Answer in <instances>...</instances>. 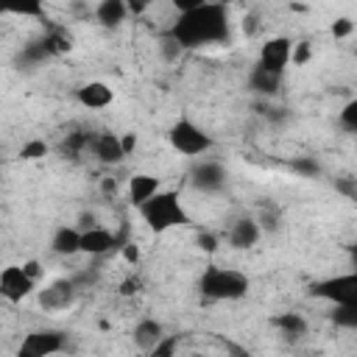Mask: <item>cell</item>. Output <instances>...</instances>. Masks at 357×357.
<instances>
[{"label": "cell", "instance_id": "cell-35", "mask_svg": "<svg viewBox=\"0 0 357 357\" xmlns=\"http://www.w3.org/2000/svg\"><path fill=\"white\" fill-rule=\"evenodd\" d=\"M226 349H229V357H251V354H248L243 346H237V343H229V340H226Z\"/></svg>", "mask_w": 357, "mask_h": 357}, {"label": "cell", "instance_id": "cell-18", "mask_svg": "<svg viewBox=\"0 0 357 357\" xmlns=\"http://www.w3.org/2000/svg\"><path fill=\"white\" fill-rule=\"evenodd\" d=\"M282 78H284V73H273V70L254 64L248 73V89L257 95H276L282 89Z\"/></svg>", "mask_w": 357, "mask_h": 357}, {"label": "cell", "instance_id": "cell-17", "mask_svg": "<svg viewBox=\"0 0 357 357\" xmlns=\"http://www.w3.org/2000/svg\"><path fill=\"white\" fill-rule=\"evenodd\" d=\"M50 251L56 257H75L81 254V229L75 226H59L50 237Z\"/></svg>", "mask_w": 357, "mask_h": 357}, {"label": "cell", "instance_id": "cell-26", "mask_svg": "<svg viewBox=\"0 0 357 357\" xmlns=\"http://www.w3.org/2000/svg\"><path fill=\"white\" fill-rule=\"evenodd\" d=\"M351 31H354V22L349 17H337L332 22V36L335 39H346V36H351Z\"/></svg>", "mask_w": 357, "mask_h": 357}, {"label": "cell", "instance_id": "cell-3", "mask_svg": "<svg viewBox=\"0 0 357 357\" xmlns=\"http://www.w3.org/2000/svg\"><path fill=\"white\" fill-rule=\"evenodd\" d=\"M139 215H142V220L148 223V229L156 231V234L190 223V218H187V212H184V206H181V201H178V195H176L173 190L156 192L148 204L139 206Z\"/></svg>", "mask_w": 357, "mask_h": 357}, {"label": "cell", "instance_id": "cell-22", "mask_svg": "<svg viewBox=\"0 0 357 357\" xmlns=\"http://www.w3.org/2000/svg\"><path fill=\"white\" fill-rule=\"evenodd\" d=\"M332 324L340 329H357V304L351 307H335L332 310Z\"/></svg>", "mask_w": 357, "mask_h": 357}, {"label": "cell", "instance_id": "cell-2", "mask_svg": "<svg viewBox=\"0 0 357 357\" xmlns=\"http://www.w3.org/2000/svg\"><path fill=\"white\" fill-rule=\"evenodd\" d=\"M248 287H251V279L243 271L220 268V265H206L198 279L201 296H206L212 301H237L248 293Z\"/></svg>", "mask_w": 357, "mask_h": 357}, {"label": "cell", "instance_id": "cell-29", "mask_svg": "<svg viewBox=\"0 0 357 357\" xmlns=\"http://www.w3.org/2000/svg\"><path fill=\"white\" fill-rule=\"evenodd\" d=\"M22 271H25L33 282H39V279H42V273H45V268H42V262H39V259H28V262H22Z\"/></svg>", "mask_w": 357, "mask_h": 357}, {"label": "cell", "instance_id": "cell-16", "mask_svg": "<svg viewBox=\"0 0 357 357\" xmlns=\"http://www.w3.org/2000/svg\"><path fill=\"white\" fill-rule=\"evenodd\" d=\"M114 245H117L114 234H112L109 229H103V226H95V229L81 231V254L103 257V254H109Z\"/></svg>", "mask_w": 357, "mask_h": 357}, {"label": "cell", "instance_id": "cell-34", "mask_svg": "<svg viewBox=\"0 0 357 357\" xmlns=\"http://www.w3.org/2000/svg\"><path fill=\"white\" fill-rule=\"evenodd\" d=\"M120 142H123V151H126V156L137 148V134H120Z\"/></svg>", "mask_w": 357, "mask_h": 357}, {"label": "cell", "instance_id": "cell-23", "mask_svg": "<svg viewBox=\"0 0 357 357\" xmlns=\"http://www.w3.org/2000/svg\"><path fill=\"white\" fill-rule=\"evenodd\" d=\"M47 142L45 139H28L22 148H20V156L25 159V162H36V159H45L47 156Z\"/></svg>", "mask_w": 357, "mask_h": 357}, {"label": "cell", "instance_id": "cell-33", "mask_svg": "<svg viewBox=\"0 0 357 357\" xmlns=\"http://www.w3.org/2000/svg\"><path fill=\"white\" fill-rule=\"evenodd\" d=\"M307 59H310V45H307V42H301L298 47H293V61H296V64H304Z\"/></svg>", "mask_w": 357, "mask_h": 357}, {"label": "cell", "instance_id": "cell-1", "mask_svg": "<svg viewBox=\"0 0 357 357\" xmlns=\"http://www.w3.org/2000/svg\"><path fill=\"white\" fill-rule=\"evenodd\" d=\"M167 31L181 42L184 50L220 45V42H229V11L215 3H201L192 11L178 14Z\"/></svg>", "mask_w": 357, "mask_h": 357}, {"label": "cell", "instance_id": "cell-5", "mask_svg": "<svg viewBox=\"0 0 357 357\" xmlns=\"http://www.w3.org/2000/svg\"><path fill=\"white\" fill-rule=\"evenodd\" d=\"M310 293L315 298L329 301L332 307H351V304H357V271L318 279L310 284Z\"/></svg>", "mask_w": 357, "mask_h": 357}, {"label": "cell", "instance_id": "cell-39", "mask_svg": "<svg viewBox=\"0 0 357 357\" xmlns=\"http://www.w3.org/2000/svg\"><path fill=\"white\" fill-rule=\"evenodd\" d=\"M145 8H148L145 3H128V11H131V14H139V11H145Z\"/></svg>", "mask_w": 357, "mask_h": 357}, {"label": "cell", "instance_id": "cell-27", "mask_svg": "<svg viewBox=\"0 0 357 357\" xmlns=\"http://www.w3.org/2000/svg\"><path fill=\"white\" fill-rule=\"evenodd\" d=\"M257 223H259L262 231H276V229H279V215H276V209H262V215L257 218Z\"/></svg>", "mask_w": 357, "mask_h": 357}, {"label": "cell", "instance_id": "cell-12", "mask_svg": "<svg viewBox=\"0 0 357 357\" xmlns=\"http://www.w3.org/2000/svg\"><path fill=\"white\" fill-rule=\"evenodd\" d=\"M165 337H167V335H165V324L156 321V318H139V321L134 324V329H131L134 346H137L139 351H148V354H151Z\"/></svg>", "mask_w": 357, "mask_h": 357}, {"label": "cell", "instance_id": "cell-6", "mask_svg": "<svg viewBox=\"0 0 357 357\" xmlns=\"http://www.w3.org/2000/svg\"><path fill=\"white\" fill-rule=\"evenodd\" d=\"M64 332L59 329H36L28 332L17 349V357H50L64 349Z\"/></svg>", "mask_w": 357, "mask_h": 357}, {"label": "cell", "instance_id": "cell-21", "mask_svg": "<svg viewBox=\"0 0 357 357\" xmlns=\"http://www.w3.org/2000/svg\"><path fill=\"white\" fill-rule=\"evenodd\" d=\"M156 50H159V56H162L167 64L178 61V59H181V53H184L181 42H178L170 31H162V33H159V39H156Z\"/></svg>", "mask_w": 357, "mask_h": 357}, {"label": "cell", "instance_id": "cell-8", "mask_svg": "<svg viewBox=\"0 0 357 357\" xmlns=\"http://www.w3.org/2000/svg\"><path fill=\"white\" fill-rule=\"evenodd\" d=\"M293 47L296 45L287 36H271V39L262 42L257 64L265 67V70H273V73H284L287 61H293Z\"/></svg>", "mask_w": 357, "mask_h": 357}, {"label": "cell", "instance_id": "cell-14", "mask_svg": "<svg viewBox=\"0 0 357 357\" xmlns=\"http://www.w3.org/2000/svg\"><path fill=\"white\" fill-rule=\"evenodd\" d=\"M156 192H162V178L159 176H153V173H134L128 178V201H131V206L139 209Z\"/></svg>", "mask_w": 357, "mask_h": 357}, {"label": "cell", "instance_id": "cell-7", "mask_svg": "<svg viewBox=\"0 0 357 357\" xmlns=\"http://www.w3.org/2000/svg\"><path fill=\"white\" fill-rule=\"evenodd\" d=\"M226 178H229L226 167L220 162H212V159H201L190 170V184L201 192H220L226 187Z\"/></svg>", "mask_w": 357, "mask_h": 357}, {"label": "cell", "instance_id": "cell-28", "mask_svg": "<svg viewBox=\"0 0 357 357\" xmlns=\"http://www.w3.org/2000/svg\"><path fill=\"white\" fill-rule=\"evenodd\" d=\"M176 346H178V337H176V335H167V337H165V340H162L151 354H153V357H173Z\"/></svg>", "mask_w": 357, "mask_h": 357}, {"label": "cell", "instance_id": "cell-15", "mask_svg": "<svg viewBox=\"0 0 357 357\" xmlns=\"http://www.w3.org/2000/svg\"><path fill=\"white\" fill-rule=\"evenodd\" d=\"M75 98H78V103L86 106V109H106V106L114 100V92H112V86L103 84V81H86V84H81V86L75 89Z\"/></svg>", "mask_w": 357, "mask_h": 357}, {"label": "cell", "instance_id": "cell-13", "mask_svg": "<svg viewBox=\"0 0 357 357\" xmlns=\"http://www.w3.org/2000/svg\"><path fill=\"white\" fill-rule=\"evenodd\" d=\"M92 156L100 162V165H120L126 159V151H123V142H120V134H112V131H103L92 139Z\"/></svg>", "mask_w": 357, "mask_h": 357}, {"label": "cell", "instance_id": "cell-38", "mask_svg": "<svg viewBox=\"0 0 357 357\" xmlns=\"http://www.w3.org/2000/svg\"><path fill=\"white\" fill-rule=\"evenodd\" d=\"M349 262H351V271H357V243L349 245Z\"/></svg>", "mask_w": 357, "mask_h": 357}, {"label": "cell", "instance_id": "cell-9", "mask_svg": "<svg viewBox=\"0 0 357 357\" xmlns=\"http://www.w3.org/2000/svg\"><path fill=\"white\" fill-rule=\"evenodd\" d=\"M33 287H36V282L22 271V265H8V268H3V273H0V296H3L6 301H11V304L22 301L25 296L33 293Z\"/></svg>", "mask_w": 357, "mask_h": 357}, {"label": "cell", "instance_id": "cell-25", "mask_svg": "<svg viewBox=\"0 0 357 357\" xmlns=\"http://www.w3.org/2000/svg\"><path fill=\"white\" fill-rule=\"evenodd\" d=\"M290 167L296 170V173H304V176H321V165L315 162V159H293L290 162Z\"/></svg>", "mask_w": 357, "mask_h": 357}, {"label": "cell", "instance_id": "cell-19", "mask_svg": "<svg viewBox=\"0 0 357 357\" xmlns=\"http://www.w3.org/2000/svg\"><path fill=\"white\" fill-rule=\"evenodd\" d=\"M103 28H117V25H123L126 22V17H128V3H123V0H100L98 6H95V14H92Z\"/></svg>", "mask_w": 357, "mask_h": 357}, {"label": "cell", "instance_id": "cell-4", "mask_svg": "<svg viewBox=\"0 0 357 357\" xmlns=\"http://www.w3.org/2000/svg\"><path fill=\"white\" fill-rule=\"evenodd\" d=\"M167 142H170V148L176 151V153H181V156H204L215 142H212V137L198 126V123H192L190 117H178L170 128H167Z\"/></svg>", "mask_w": 357, "mask_h": 357}, {"label": "cell", "instance_id": "cell-37", "mask_svg": "<svg viewBox=\"0 0 357 357\" xmlns=\"http://www.w3.org/2000/svg\"><path fill=\"white\" fill-rule=\"evenodd\" d=\"M243 31H245V33H254V31H257V17L243 20Z\"/></svg>", "mask_w": 357, "mask_h": 357}, {"label": "cell", "instance_id": "cell-40", "mask_svg": "<svg viewBox=\"0 0 357 357\" xmlns=\"http://www.w3.org/2000/svg\"><path fill=\"white\" fill-rule=\"evenodd\" d=\"M192 357H209V354H192Z\"/></svg>", "mask_w": 357, "mask_h": 357}, {"label": "cell", "instance_id": "cell-30", "mask_svg": "<svg viewBox=\"0 0 357 357\" xmlns=\"http://www.w3.org/2000/svg\"><path fill=\"white\" fill-rule=\"evenodd\" d=\"M198 245H201L206 254H212V251H218V237H215V234L201 231V234H198Z\"/></svg>", "mask_w": 357, "mask_h": 357}, {"label": "cell", "instance_id": "cell-10", "mask_svg": "<svg viewBox=\"0 0 357 357\" xmlns=\"http://www.w3.org/2000/svg\"><path fill=\"white\" fill-rule=\"evenodd\" d=\"M75 296H78V284L73 282V276L70 279H56L45 290H39V304L45 310H64L75 301Z\"/></svg>", "mask_w": 357, "mask_h": 357}, {"label": "cell", "instance_id": "cell-24", "mask_svg": "<svg viewBox=\"0 0 357 357\" xmlns=\"http://www.w3.org/2000/svg\"><path fill=\"white\" fill-rule=\"evenodd\" d=\"M337 120H340V126L346 128V131H351V134H357V98H351L343 109H340V114H337Z\"/></svg>", "mask_w": 357, "mask_h": 357}, {"label": "cell", "instance_id": "cell-32", "mask_svg": "<svg viewBox=\"0 0 357 357\" xmlns=\"http://www.w3.org/2000/svg\"><path fill=\"white\" fill-rule=\"evenodd\" d=\"M100 192H103L106 198H114V195H117V178H112V176L100 178Z\"/></svg>", "mask_w": 357, "mask_h": 357}, {"label": "cell", "instance_id": "cell-20", "mask_svg": "<svg viewBox=\"0 0 357 357\" xmlns=\"http://www.w3.org/2000/svg\"><path fill=\"white\" fill-rule=\"evenodd\" d=\"M273 326L287 337V340H301L307 335V318L298 312H282L273 318Z\"/></svg>", "mask_w": 357, "mask_h": 357}, {"label": "cell", "instance_id": "cell-31", "mask_svg": "<svg viewBox=\"0 0 357 357\" xmlns=\"http://www.w3.org/2000/svg\"><path fill=\"white\" fill-rule=\"evenodd\" d=\"M98 226V215L95 212H81L78 215V229L86 231V229H95Z\"/></svg>", "mask_w": 357, "mask_h": 357}, {"label": "cell", "instance_id": "cell-36", "mask_svg": "<svg viewBox=\"0 0 357 357\" xmlns=\"http://www.w3.org/2000/svg\"><path fill=\"white\" fill-rule=\"evenodd\" d=\"M123 257H126L128 262H137V259H139V248H137L134 243H128V245H126V251H123Z\"/></svg>", "mask_w": 357, "mask_h": 357}, {"label": "cell", "instance_id": "cell-11", "mask_svg": "<svg viewBox=\"0 0 357 357\" xmlns=\"http://www.w3.org/2000/svg\"><path fill=\"white\" fill-rule=\"evenodd\" d=\"M259 237H262V229H259V223H257V218H237L234 223H231V229H229V234H226V240H229V245L234 248V251H248V248H254L257 243H259Z\"/></svg>", "mask_w": 357, "mask_h": 357}]
</instances>
